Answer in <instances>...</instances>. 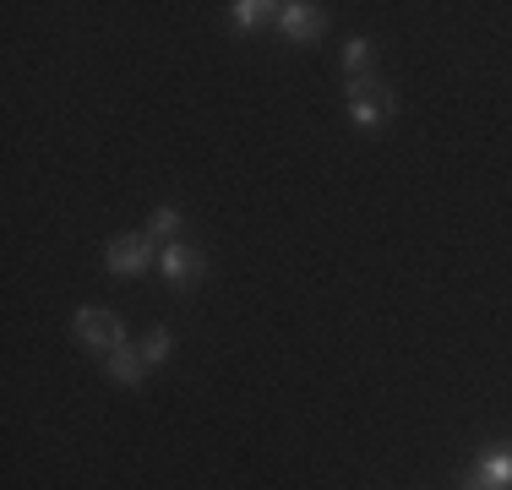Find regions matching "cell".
I'll return each instance as SVG.
<instances>
[{
	"label": "cell",
	"mask_w": 512,
	"mask_h": 490,
	"mask_svg": "<svg viewBox=\"0 0 512 490\" xmlns=\"http://www.w3.org/2000/svg\"><path fill=\"white\" fill-rule=\"evenodd\" d=\"M474 480H480V490H507L512 485V447L485 452L480 469H474Z\"/></svg>",
	"instance_id": "52a82bcc"
},
{
	"label": "cell",
	"mask_w": 512,
	"mask_h": 490,
	"mask_svg": "<svg viewBox=\"0 0 512 490\" xmlns=\"http://www.w3.org/2000/svg\"><path fill=\"white\" fill-rule=\"evenodd\" d=\"M278 11H284V6H273V0H235L229 17H235V28L256 33V28H267V22H278Z\"/></svg>",
	"instance_id": "ba28073f"
},
{
	"label": "cell",
	"mask_w": 512,
	"mask_h": 490,
	"mask_svg": "<svg viewBox=\"0 0 512 490\" xmlns=\"http://www.w3.org/2000/svg\"><path fill=\"white\" fill-rule=\"evenodd\" d=\"M344 66H349V77H365V66H371V39H349L344 44Z\"/></svg>",
	"instance_id": "8fae6325"
},
{
	"label": "cell",
	"mask_w": 512,
	"mask_h": 490,
	"mask_svg": "<svg viewBox=\"0 0 512 490\" xmlns=\"http://www.w3.org/2000/svg\"><path fill=\"white\" fill-rule=\"evenodd\" d=\"M71 338L82 343L88 354H115L120 343H126V322H120L115 311H104V305H82L77 316H71Z\"/></svg>",
	"instance_id": "7a4b0ae2"
},
{
	"label": "cell",
	"mask_w": 512,
	"mask_h": 490,
	"mask_svg": "<svg viewBox=\"0 0 512 490\" xmlns=\"http://www.w3.org/2000/svg\"><path fill=\"white\" fill-rule=\"evenodd\" d=\"M344 98H349V115H355V126H387V120L398 115V98H393V88H387L382 77H349V88H344Z\"/></svg>",
	"instance_id": "6da1fadb"
},
{
	"label": "cell",
	"mask_w": 512,
	"mask_h": 490,
	"mask_svg": "<svg viewBox=\"0 0 512 490\" xmlns=\"http://www.w3.org/2000/svg\"><path fill=\"white\" fill-rule=\"evenodd\" d=\"M278 28H284L295 44H316L327 33V11L316 6V0H289V6L278 11Z\"/></svg>",
	"instance_id": "5b68a950"
},
{
	"label": "cell",
	"mask_w": 512,
	"mask_h": 490,
	"mask_svg": "<svg viewBox=\"0 0 512 490\" xmlns=\"http://www.w3.org/2000/svg\"><path fill=\"white\" fill-rule=\"evenodd\" d=\"M104 262L115 278H142L153 267V235H120L104 245Z\"/></svg>",
	"instance_id": "277c9868"
},
{
	"label": "cell",
	"mask_w": 512,
	"mask_h": 490,
	"mask_svg": "<svg viewBox=\"0 0 512 490\" xmlns=\"http://www.w3.org/2000/svg\"><path fill=\"white\" fill-rule=\"evenodd\" d=\"M169 354H175V333H164V327H153V333L142 338V360H148V371H153V365H164Z\"/></svg>",
	"instance_id": "30bf717a"
},
{
	"label": "cell",
	"mask_w": 512,
	"mask_h": 490,
	"mask_svg": "<svg viewBox=\"0 0 512 490\" xmlns=\"http://www.w3.org/2000/svg\"><path fill=\"white\" fill-rule=\"evenodd\" d=\"M158 273H164L169 289H197L207 278V256L186 240H169L164 251H158Z\"/></svg>",
	"instance_id": "3957f363"
},
{
	"label": "cell",
	"mask_w": 512,
	"mask_h": 490,
	"mask_svg": "<svg viewBox=\"0 0 512 490\" xmlns=\"http://www.w3.org/2000/svg\"><path fill=\"white\" fill-rule=\"evenodd\" d=\"M148 235L153 240H175L180 235V207H153V213H148Z\"/></svg>",
	"instance_id": "9c48e42d"
},
{
	"label": "cell",
	"mask_w": 512,
	"mask_h": 490,
	"mask_svg": "<svg viewBox=\"0 0 512 490\" xmlns=\"http://www.w3.org/2000/svg\"><path fill=\"white\" fill-rule=\"evenodd\" d=\"M104 371H109V382H120V387H142V376H148V360H142V349L120 343V349L104 360Z\"/></svg>",
	"instance_id": "8992f818"
}]
</instances>
